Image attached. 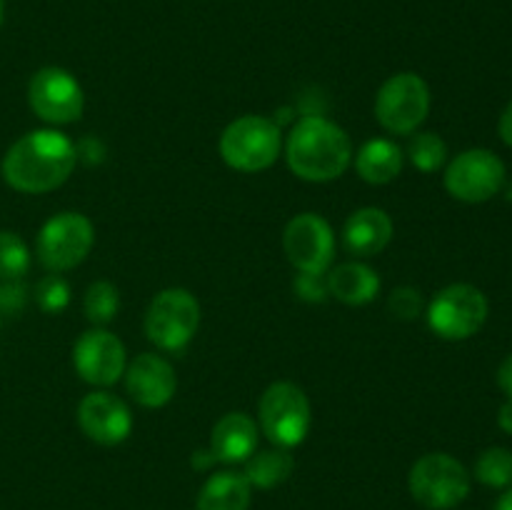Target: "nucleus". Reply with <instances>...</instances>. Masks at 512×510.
Segmentation results:
<instances>
[{"instance_id":"obj_1","label":"nucleus","mask_w":512,"mask_h":510,"mask_svg":"<svg viewBox=\"0 0 512 510\" xmlns=\"http://www.w3.org/2000/svg\"><path fill=\"white\" fill-rule=\"evenodd\" d=\"M78 163V148L55 128L33 130L15 140L3 158V178L18 193L40 195L60 188Z\"/></svg>"},{"instance_id":"obj_10","label":"nucleus","mask_w":512,"mask_h":510,"mask_svg":"<svg viewBox=\"0 0 512 510\" xmlns=\"http://www.w3.org/2000/svg\"><path fill=\"white\" fill-rule=\"evenodd\" d=\"M505 185V165L493 150L473 148L455 155L445 170V190L463 203H485Z\"/></svg>"},{"instance_id":"obj_25","label":"nucleus","mask_w":512,"mask_h":510,"mask_svg":"<svg viewBox=\"0 0 512 510\" xmlns=\"http://www.w3.org/2000/svg\"><path fill=\"white\" fill-rule=\"evenodd\" d=\"M408 155L413 165L423 173H435L448 160V145L438 133H418L408 145Z\"/></svg>"},{"instance_id":"obj_8","label":"nucleus","mask_w":512,"mask_h":510,"mask_svg":"<svg viewBox=\"0 0 512 510\" xmlns=\"http://www.w3.org/2000/svg\"><path fill=\"white\" fill-rule=\"evenodd\" d=\"M430 113V88L418 73H398L385 80L375 98V118L388 133L410 135Z\"/></svg>"},{"instance_id":"obj_15","label":"nucleus","mask_w":512,"mask_h":510,"mask_svg":"<svg viewBox=\"0 0 512 510\" xmlns=\"http://www.w3.org/2000/svg\"><path fill=\"white\" fill-rule=\"evenodd\" d=\"M125 388L128 395L143 408H163L178 390L173 365L155 353H143L125 365Z\"/></svg>"},{"instance_id":"obj_22","label":"nucleus","mask_w":512,"mask_h":510,"mask_svg":"<svg viewBox=\"0 0 512 510\" xmlns=\"http://www.w3.org/2000/svg\"><path fill=\"white\" fill-rule=\"evenodd\" d=\"M83 310H85V318H88L95 328L108 325L120 310L118 288H115L113 283H108V280H95V283L85 290Z\"/></svg>"},{"instance_id":"obj_29","label":"nucleus","mask_w":512,"mask_h":510,"mask_svg":"<svg viewBox=\"0 0 512 510\" xmlns=\"http://www.w3.org/2000/svg\"><path fill=\"white\" fill-rule=\"evenodd\" d=\"M498 385L503 388V393L512 398V355L503 360V365H500L498 370Z\"/></svg>"},{"instance_id":"obj_21","label":"nucleus","mask_w":512,"mask_h":510,"mask_svg":"<svg viewBox=\"0 0 512 510\" xmlns=\"http://www.w3.org/2000/svg\"><path fill=\"white\" fill-rule=\"evenodd\" d=\"M295 468V460L290 455V450L285 448H270L263 450V453H253L248 460H245V478L253 488L270 490L283 485L285 480L290 478Z\"/></svg>"},{"instance_id":"obj_12","label":"nucleus","mask_w":512,"mask_h":510,"mask_svg":"<svg viewBox=\"0 0 512 510\" xmlns=\"http://www.w3.org/2000/svg\"><path fill=\"white\" fill-rule=\"evenodd\" d=\"M283 248L300 273L325 275L335 258V235L318 213H300L285 225Z\"/></svg>"},{"instance_id":"obj_26","label":"nucleus","mask_w":512,"mask_h":510,"mask_svg":"<svg viewBox=\"0 0 512 510\" xmlns=\"http://www.w3.org/2000/svg\"><path fill=\"white\" fill-rule=\"evenodd\" d=\"M35 300H38L43 313H63L70 303V288L60 273L45 275L35 288Z\"/></svg>"},{"instance_id":"obj_23","label":"nucleus","mask_w":512,"mask_h":510,"mask_svg":"<svg viewBox=\"0 0 512 510\" xmlns=\"http://www.w3.org/2000/svg\"><path fill=\"white\" fill-rule=\"evenodd\" d=\"M475 478L490 488H510L512 485V450L488 448L475 463Z\"/></svg>"},{"instance_id":"obj_18","label":"nucleus","mask_w":512,"mask_h":510,"mask_svg":"<svg viewBox=\"0 0 512 510\" xmlns=\"http://www.w3.org/2000/svg\"><path fill=\"white\" fill-rule=\"evenodd\" d=\"M328 293L345 305H365L375 300L380 293V278L370 265L365 263H340L325 273Z\"/></svg>"},{"instance_id":"obj_20","label":"nucleus","mask_w":512,"mask_h":510,"mask_svg":"<svg viewBox=\"0 0 512 510\" xmlns=\"http://www.w3.org/2000/svg\"><path fill=\"white\" fill-rule=\"evenodd\" d=\"M355 170L370 185L393 183L403 170V150L388 138L368 140L355 155Z\"/></svg>"},{"instance_id":"obj_28","label":"nucleus","mask_w":512,"mask_h":510,"mask_svg":"<svg viewBox=\"0 0 512 510\" xmlns=\"http://www.w3.org/2000/svg\"><path fill=\"white\" fill-rule=\"evenodd\" d=\"M295 293L303 300H310V303H323L328 298V280L325 275H310L300 273L298 280H295Z\"/></svg>"},{"instance_id":"obj_3","label":"nucleus","mask_w":512,"mask_h":510,"mask_svg":"<svg viewBox=\"0 0 512 510\" xmlns=\"http://www.w3.org/2000/svg\"><path fill=\"white\" fill-rule=\"evenodd\" d=\"M283 138L280 128L265 115H243L220 135V155L240 173H260L275 165Z\"/></svg>"},{"instance_id":"obj_16","label":"nucleus","mask_w":512,"mask_h":510,"mask_svg":"<svg viewBox=\"0 0 512 510\" xmlns=\"http://www.w3.org/2000/svg\"><path fill=\"white\" fill-rule=\"evenodd\" d=\"M393 240V220L383 208H360L345 220L343 243L355 258H373Z\"/></svg>"},{"instance_id":"obj_17","label":"nucleus","mask_w":512,"mask_h":510,"mask_svg":"<svg viewBox=\"0 0 512 510\" xmlns=\"http://www.w3.org/2000/svg\"><path fill=\"white\" fill-rule=\"evenodd\" d=\"M258 450V425L248 413H225L210 435V455L220 463H245Z\"/></svg>"},{"instance_id":"obj_6","label":"nucleus","mask_w":512,"mask_h":510,"mask_svg":"<svg viewBox=\"0 0 512 510\" xmlns=\"http://www.w3.org/2000/svg\"><path fill=\"white\" fill-rule=\"evenodd\" d=\"M200 325V303L190 290L165 288L145 313V335L160 350H183L195 338Z\"/></svg>"},{"instance_id":"obj_5","label":"nucleus","mask_w":512,"mask_h":510,"mask_svg":"<svg viewBox=\"0 0 512 510\" xmlns=\"http://www.w3.org/2000/svg\"><path fill=\"white\" fill-rule=\"evenodd\" d=\"M410 495L428 510H450L470 493V475L448 453H428L410 468Z\"/></svg>"},{"instance_id":"obj_2","label":"nucleus","mask_w":512,"mask_h":510,"mask_svg":"<svg viewBox=\"0 0 512 510\" xmlns=\"http://www.w3.org/2000/svg\"><path fill=\"white\" fill-rule=\"evenodd\" d=\"M288 168L308 183L338 180L353 163L350 135L323 115H303L285 143Z\"/></svg>"},{"instance_id":"obj_13","label":"nucleus","mask_w":512,"mask_h":510,"mask_svg":"<svg viewBox=\"0 0 512 510\" xmlns=\"http://www.w3.org/2000/svg\"><path fill=\"white\" fill-rule=\"evenodd\" d=\"M73 365L85 383L110 388L125 373V345L105 328H90L73 348Z\"/></svg>"},{"instance_id":"obj_32","label":"nucleus","mask_w":512,"mask_h":510,"mask_svg":"<svg viewBox=\"0 0 512 510\" xmlns=\"http://www.w3.org/2000/svg\"><path fill=\"white\" fill-rule=\"evenodd\" d=\"M495 510H512V485L508 490H505L503 495H500L498 505H495Z\"/></svg>"},{"instance_id":"obj_31","label":"nucleus","mask_w":512,"mask_h":510,"mask_svg":"<svg viewBox=\"0 0 512 510\" xmlns=\"http://www.w3.org/2000/svg\"><path fill=\"white\" fill-rule=\"evenodd\" d=\"M498 425L505 430V433L512 435V398H508L503 405H500Z\"/></svg>"},{"instance_id":"obj_7","label":"nucleus","mask_w":512,"mask_h":510,"mask_svg":"<svg viewBox=\"0 0 512 510\" xmlns=\"http://www.w3.org/2000/svg\"><path fill=\"white\" fill-rule=\"evenodd\" d=\"M95 245V228L83 213H58L40 228L35 255L50 273H65L83 263Z\"/></svg>"},{"instance_id":"obj_27","label":"nucleus","mask_w":512,"mask_h":510,"mask_svg":"<svg viewBox=\"0 0 512 510\" xmlns=\"http://www.w3.org/2000/svg\"><path fill=\"white\" fill-rule=\"evenodd\" d=\"M390 310H393L398 318L413 320L418 318L420 310H423V298H420L418 290L405 285V288L393 290V295H390Z\"/></svg>"},{"instance_id":"obj_11","label":"nucleus","mask_w":512,"mask_h":510,"mask_svg":"<svg viewBox=\"0 0 512 510\" xmlns=\"http://www.w3.org/2000/svg\"><path fill=\"white\" fill-rule=\"evenodd\" d=\"M28 103L30 110L45 123L68 125L83 115L85 95L75 75H70L63 68H55V65H48V68H40L30 78Z\"/></svg>"},{"instance_id":"obj_19","label":"nucleus","mask_w":512,"mask_h":510,"mask_svg":"<svg viewBox=\"0 0 512 510\" xmlns=\"http://www.w3.org/2000/svg\"><path fill=\"white\" fill-rule=\"evenodd\" d=\"M253 485L248 483L243 473L235 470H223L205 480L198 493V510H248Z\"/></svg>"},{"instance_id":"obj_4","label":"nucleus","mask_w":512,"mask_h":510,"mask_svg":"<svg viewBox=\"0 0 512 510\" xmlns=\"http://www.w3.org/2000/svg\"><path fill=\"white\" fill-rule=\"evenodd\" d=\"M258 418L270 443L290 450L308 438L310 425H313V410H310L305 390L283 380V383L268 385L260 398Z\"/></svg>"},{"instance_id":"obj_24","label":"nucleus","mask_w":512,"mask_h":510,"mask_svg":"<svg viewBox=\"0 0 512 510\" xmlns=\"http://www.w3.org/2000/svg\"><path fill=\"white\" fill-rule=\"evenodd\" d=\"M30 270V250L18 233L0 230V278L18 280Z\"/></svg>"},{"instance_id":"obj_33","label":"nucleus","mask_w":512,"mask_h":510,"mask_svg":"<svg viewBox=\"0 0 512 510\" xmlns=\"http://www.w3.org/2000/svg\"><path fill=\"white\" fill-rule=\"evenodd\" d=\"M0 23H3V0H0Z\"/></svg>"},{"instance_id":"obj_30","label":"nucleus","mask_w":512,"mask_h":510,"mask_svg":"<svg viewBox=\"0 0 512 510\" xmlns=\"http://www.w3.org/2000/svg\"><path fill=\"white\" fill-rule=\"evenodd\" d=\"M498 133H500V138H503V143H508L512 148V100L508 103V108L503 110V115H500Z\"/></svg>"},{"instance_id":"obj_14","label":"nucleus","mask_w":512,"mask_h":510,"mask_svg":"<svg viewBox=\"0 0 512 510\" xmlns=\"http://www.w3.org/2000/svg\"><path fill=\"white\" fill-rule=\"evenodd\" d=\"M78 425L95 443L120 445L133 433V413L118 395L108 390H95L80 400Z\"/></svg>"},{"instance_id":"obj_9","label":"nucleus","mask_w":512,"mask_h":510,"mask_svg":"<svg viewBox=\"0 0 512 510\" xmlns=\"http://www.w3.org/2000/svg\"><path fill=\"white\" fill-rule=\"evenodd\" d=\"M488 310L483 290L468 283H453L428 305V325L443 340H468L483 328Z\"/></svg>"}]
</instances>
